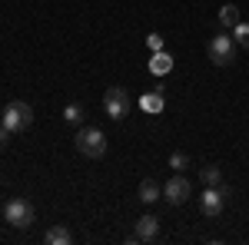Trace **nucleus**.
I'll list each match as a JSON object with an SVG mask.
<instances>
[{"instance_id":"1","label":"nucleus","mask_w":249,"mask_h":245,"mask_svg":"<svg viewBox=\"0 0 249 245\" xmlns=\"http://www.w3.org/2000/svg\"><path fill=\"white\" fill-rule=\"evenodd\" d=\"M0 126H7L10 132H23L34 126V106L30 103H23V99H14V103H7V110L0 116Z\"/></svg>"},{"instance_id":"2","label":"nucleus","mask_w":249,"mask_h":245,"mask_svg":"<svg viewBox=\"0 0 249 245\" xmlns=\"http://www.w3.org/2000/svg\"><path fill=\"white\" fill-rule=\"evenodd\" d=\"M73 143H77L80 156H87V159H100L107 152V136H103V130H96V126H80Z\"/></svg>"},{"instance_id":"3","label":"nucleus","mask_w":249,"mask_h":245,"mask_svg":"<svg viewBox=\"0 0 249 245\" xmlns=\"http://www.w3.org/2000/svg\"><path fill=\"white\" fill-rule=\"evenodd\" d=\"M236 40L226 37V33H216V37L206 43V57H210V63H216V66H230V63H236Z\"/></svg>"},{"instance_id":"4","label":"nucleus","mask_w":249,"mask_h":245,"mask_svg":"<svg viewBox=\"0 0 249 245\" xmlns=\"http://www.w3.org/2000/svg\"><path fill=\"white\" fill-rule=\"evenodd\" d=\"M3 219H7L14 229H27V226H34L37 209H34L30 199H10V202L3 206Z\"/></svg>"},{"instance_id":"5","label":"nucleus","mask_w":249,"mask_h":245,"mask_svg":"<svg viewBox=\"0 0 249 245\" xmlns=\"http://www.w3.org/2000/svg\"><path fill=\"white\" fill-rule=\"evenodd\" d=\"M130 106H133V99H130V93L123 86H110L103 93V110H107L110 119H126L130 116Z\"/></svg>"},{"instance_id":"6","label":"nucleus","mask_w":249,"mask_h":245,"mask_svg":"<svg viewBox=\"0 0 249 245\" xmlns=\"http://www.w3.org/2000/svg\"><path fill=\"white\" fill-rule=\"evenodd\" d=\"M226 196H230V189H226V186H206L203 192H199V212H203L206 219H216V215H223Z\"/></svg>"},{"instance_id":"7","label":"nucleus","mask_w":249,"mask_h":245,"mask_svg":"<svg viewBox=\"0 0 249 245\" xmlns=\"http://www.w3.org/2000/svg\"><path fill=\"white\" fill-rule=\"evenodd\" d=\"M190 196H193V182L183 172H179V176H170V182L163 186V199H166L170 206H183Z\"/></svg>"},{"instance_id":"8","label":"nucleus","mask_w":249,"mask_h":245,"mask_svg":"<svg viewBox=\"0 0 249 245\" xmlns=\"http://www.w3.org/2000/svg\"><path fill=\"white\" fill-rule=\"evenodd\" d=\"M156 235H160V219H156V215H143V219L136 222V239H140V242H153Z\"/></svg>"},{"instance_id":"9","label":"nucleus","mask_w":249,"mask_h":245,"mask_svg":"<svg viewBox=\"0 0 249 245\" xmlns=\"http://www.w3.org/2000/svg\"><path fill=\"white\" fill-rule=\"evenodd\" d=\"M43 242H47V245H70V242H73V235H70V229H67V226H53V229H47Z\"/></svg>"},{"instance_id":"10","label":"nucleus","mask_w":249,"mask_h":245,"mask_svg":"<svg viewBox=\"0 0 249 245\" xmlns=\"http://www.w3.org/2000/svg\"><path fill=\"white\" fill-rule=\"evenodd\" d=\"M140 110L143 113H160L163 110V90H150L146 96H140Z\"/></svg>"},{"instance_id":"11","label":"nucleus","mask_w":249,"mask_h":245,"mask_svg":"<svg viewBox=\"0 0 249 245\" xmlns=\"http://www.w3.org/2000/svg\"><path fill=\"white\" fill-rule=\"evenodd\" d=\"M239 20L243 17H239V7H236V3H223V7H219V23H223V30H232Z\"/></svg>"},{"instance_id":"12","label":"nucleus","mask_w":249,"mask_h":245,"mask_svg":"<svg viewBox=\"0 0 249 245\" xmlns=\"http://www.w3.org/2000/svg\"><path fill=\"white\" fill-rule=\"evenodd\" d=\"M140 199L150 206V202H156V199H163V189L156 186L153 179H143V182H140Z\"/></svg>"},{"instance_id":"13","label":"nucleus","mask_w":249,"mask_h":245,"mask_svg":"<svg viewBox=\"0 0 249 245\" xmlns=\"http://www.w3.org/2000/svg\"><path fill=\"white\" fill-rule=\"evenodd\" d=\"M83 116H87V110L80 103H67L63 106V123H70V126H83Z\"/></svg>"},{"instance_id":"14","label":"nucleus","mask_w":249,"mask_h":245,"mask_svg":"<svg viewBox=\"0 0 249 245\" xmlns=\"http://www.w3.org/2000/svg\"><path fill=\"white\" fill-rule=\"evenodd\" d=\"M199 179H203V186H223V169L219 166H203Z\"/></svg>"},{"instance_id":"15","label":"nucleus","mask_w":249,"mask_h":245,"mask_svg":"<svg viewBox=\"0 0 249 245\" xmlns=\"http://www.w3.org/2000/svg\"><path fill=\"white\" fill-rule=\"evenodd\" d=\"M232 40H236V47H243V50H249V23H236L232 27Z\"/></svg>"},{"instance_id":"16","label":"nucleus","mask_w":249,"mask_h":245,"mask_svg":"<svg viewBox=\"0 0 249 245\" xmlns=\"http://www.w3.org/2000/svg\"><path fill=\"white\" fill-rule=\"evenodd\" d=\"M150 66H153V73H166V70L173 66V57L160 50V53H153V63H150Z\"/></svg>"},{"instance_id":"17","label":"nucleus","mask_w":249,"mask_h":245,"mask_svg":"<svg viewBox=\"0 0 249 245\" xmlns=\"http://www.w3.org/2000/svg\"><path fill=\"white\" fill-rule=\"evenodd\" d=\"M170 169H176V172L190 169V156L186 152H170Z\"/></svg>"},{"instance_id":"18","label":"nucleus","mask_w":249,"mask_h":245,"mask_svg":"<svg viewBox=\"0 0 249 245\" xmlns=\"http://www.w3.org/2000/svg\"><path fill=\"white\" fill-rule=\"evenodd\" d=\"M150 50H153V53L163 50V37H160V33H150Z\"/></svg>"},{"instance_id":"19","label":"nucleus","mask_w":249,"mask_h":245,"mask_svg":"<svg viewBox=\"0 0 249 245\" xmlns=\"http://www.w3.org/2000/svg\"><path fill=\"white\" fill-rule=\"evenodd\" d=\"M7 143H10V130H7V126H0V146H7Z\"/></svg>"}]
</instances>
